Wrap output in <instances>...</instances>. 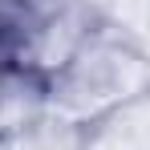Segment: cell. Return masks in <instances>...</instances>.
<instances>
[{
	"label": "cell",
	"instance_id": "6da1fadb",
	"mask_svg": "<svg viewBox=\"0 0 150 150\" xmlns=\"http://www.w3.org/2000/svg\"><path fill=\"white\" fill-rule=\"evenodd\" d=\"M150 101V57L114 25L98 21L73 61L49 81L45 118L69 130H101Z\"/></svg>",
	"mask_w": 150,
	"mask_h": 150
},
{
	"label": "cell",
	"instance_id": "7a4b0ae2",
	"mask_svg": "<svg viewBox=\"0 0 150 150\" xmlns=\"http://www.w3.org/2000/svg\"><path fill=\"white\" fill-rule=\"evenodd\" d=\"M8 69H16V28L0 21V77Z\"/></svg>",
	"mask_w": 150,
	"mask_h": 150
}]
</instances>
